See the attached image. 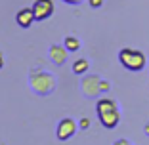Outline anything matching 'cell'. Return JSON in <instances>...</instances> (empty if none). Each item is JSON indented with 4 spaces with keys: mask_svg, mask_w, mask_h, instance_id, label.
<instances>
[{
    "mask_svg": "<svg viewBox=\"0 0 149 145\" xmlns=\"http://www.w3.org/2000/svg\"><path fill=\"white\" fill-rule=\"evenodd\" d=\"M63 2H65V4H80V2H82V0H63Z\"/></svg>",
    "mask_w": 149,
    "mask_h": 145,
    "instance_id": "cell-10",
    "label": "cell"
},
{
    "mask_svg": "<svg viewBox=\"0 0 149 145\" xmlns=\"http://www.w3.org/2000/svg\"><path fill=\"white\" fill-rule=\"evenodd\" d=\"M74 134H77V124H74L73 119H63V120H59V124H57V130H56L57 139L67 141V139H71Z\"/></svg>",
    "mask_w": 149,
    "mask_h": 145,
    "instance_id": "cell-4",
    "label": "cell"
},
{
    "mask_svg": "<svg viewBox=\"0 0 149 145\" xmlns=\"http://www.w3.org/2000/svg\"><path fill=\"white\" fill-rule=\"evenodd\" d=\"M0 65H2V57H0Z\"/></svg>",
    "mask_w": 149,
    "mask_h": 145,
    "instance_id": "cell-13",
    "label": "cell"
},
{
    "mask_svg": "<svg viewBox=\"0 0 149 145\" xmlns=\"http://www.w3.org/2000/svg\"><path fill=\"white\" fill-rule=\"evenodd\" d=\"M97 117H100V122L103 124L105 128H115L118 124V120H120V114H118L117 111V105H115L113 99H107V97H103V99L97 101Z\"/></svg>",
    "mask_w": 149,
    "mask_h": 145,
    "instance_id": "cell-1",
    "label": "cell"
},
{
    "mask_svg": "<svg viewBox=\"0 0 149 145\" xmlns=\"http://www.w3.org/2000/svg\"><path fill=\"white\" fill-rule=\"evenodd\" d=\"M115 145H130V143H128V141H124V139H120V141H117Z\"/></svg>",
    "mask_w": 149,
    "mask_h": 145,
    "instance_id": "cell-11",
    "label": "cell"
},
{
    "mask_svg": "<svg viewBox=\"0 0 149 145\" xmlns=\"http://www.w3.org/2000/svg\"><path fill=\"white\" fill-rule=\"evenodd\" d=\"M88 71V61L86 59H77V61L73 63V73L74 75H82V73H86Z\"/></svg>",
    "mask_w": 149,
    "mask_h": 145,
    "instance_id": "cell-7",
    "label": "cell"
},
{
    "mask_svg": "<svg viewBox=\"0 0 149 145\" xmlns=\"http://www.w3.org/2000/svg\"><path fill=\"white\" fill-rule=\"evenodd\" d=\"M118 61L128 71H141L145 67V56L141 52H138V50L124 48L118 52Z\"/></svg>",
    "mask_w": 149,
    "mask_h": 145,
    "instance_id": "cell-2",
    "label": "cell"
},
{
    "mask_svg": "<svg viewBox=\"0 0 149 145\" xmlns=\"http://www.w3.org/2000/svg\"><path fill=\"white\" fill-rule=\"evenodd\" d=\"M88 124H90V122H88V120H86V119H84V120H82V122H80V126H82V128H86V126H88Z\"/></svg>",
    "mask_w": 149,
    "mask_h": 145,
    "instance_id": "cell-12",
    "label": "cell"
},
{
    "mask_svg": "<svg viewBox=\"0 0 149 145\" xmlns=\"http://www.w3.org/2000/svg\"><path fill=\"white\" fill-rule=\"evenodd\" d=\"M88 2H90V6H92V8H100V6L103 4V0H88Z\"/></svg>",
    "mask_w": 149,
    "mask_h": 145,
    "instance_id": "cell-9",
    "label": "cell"
},
{
    "mask_svg": "<svg viewBox=\"0 0 149 145\" xmlns=\"http://www.w3.org/2000/svg\"><path fill=\"white\" fill-rule=\"evenodd\" d=\"M65 48L69 50V52H77V50L80 48V40L74 38V36H67L65 38Z\"/></svg>",
    "mask_w": 149,
    "mask_h": 145,
    "instance_id": "cell-8",
    "label": "cell"
},
{
    "mask_svg": "<svg viewBox=\"0 0 149 145\" xmlns=\"http://www.w3.org/2000/svg\"><path fill=\"white\" fill-rule=\"evenodd\" d=\"M15 21H17L19 27H23V29H27V27H31L33 23L36 21L35 19V12H33V8H23L17 12V15H15Z\"/></svg>",
    "mask_w": 149,
    "mask_h": 145,
    "instance_id": "cell-5",
    "label": "cell"
},
{
    "mask_svg": "<svg viewBox=\"0 0 149 145\" xmlns=\"http://www.w3.org/2000/svg\"><path fill=\"white\" fill-rule=\"evenodd\" d=\"M65 50H67V48H61V46H52V50H50V56H52V59H54L56 63H63V61H65V57H67Z\"/></svg>",
    "mask_w": 149,
    "mask_h": 145,
    "instance_id": "cell-6",
    "label": "cell"
},
{
    "mask_svg": "<svg viewBox=\"0 0 149 145\" xmlns=\"http://www.w3.org/2000/svg\"><path fill=\"white\" fill-rule=\"evenodd\" d=\"M33 12H35L36 21H44V19H48L54 13V2L52 0H35Z\"/></svg>",
    "mask_w": 149,
    "mask_h": 145,
    "instance_id": "cell-3",
    "label": "cell"
}]
</instances>
